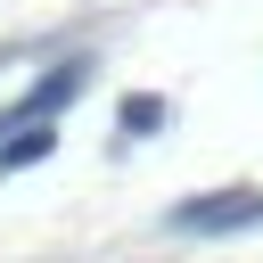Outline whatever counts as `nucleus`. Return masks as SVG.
I'll return each mask as SVG.
<instances>
[{
	"label": "nucleus",
	"instance_id": "f257e3e1",
	"mask_svg": "<svg viewBox=\"0 0 263 263\" xmlns=\"http://www.w3.org/2000/svg\"><path fill=\"white\" fill-rule=\"evenodd\" d=\"M164 222H173V230H197V238H222V230H255V222H263V189H205V197L173 205Z\"/></svg>",
	"mask_w": 263,
	"mask_h": 263
},
{
	"label": "nucleus",
	"instance_id": "f03ea898",
	"mask_svg": "<svg viewBox=\"0 0 263 263\" xmlns=\"http://www.w3.org/2000/svg\"><path fill=\"white\" fill-rule=\"evenodd\" d=\"M82 90H90V58H58L16 107H0V132H16V123H33V115H58V107H74Z\"/></svg>",
	"mask_w": 263,
	"mask_h": 263
},
{
	"label": "nucleus",
	"instance_id": "7ed1b4c3",
	"mask_svg": "<svg viewBox=\"0 0 263 263\" xmlns=\"http://www.w3.org/2000/svg\"><path fill=\"white\" fill-rule=\"evenodd\" d=\"M49 148H58V115H33V123L0 132V173H33Z\"/></svg>",
	"mask_w": 263,
	"mask_h": 263
},
{
	"label": "nucleus",
	"instance_id": "20e7f679",
	"mask_svg": "<svg viewBox=\"0 0 263 263\" xmlns=\"http://www.w3.org/2000/svg\"><path fill=\"white\" fill-rule=\"evenodd\" d=\"M164 115H173V107H164L156 90H132V99L115 107V132H123V140H148V132H164Z\"/></svg>",
	"mask_w": 263,
	"mask_h": 263
}]
</instances>
